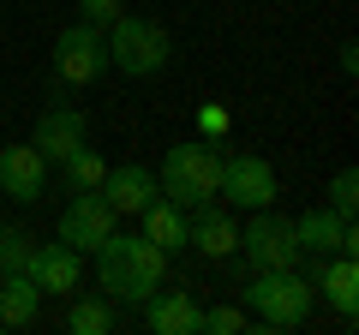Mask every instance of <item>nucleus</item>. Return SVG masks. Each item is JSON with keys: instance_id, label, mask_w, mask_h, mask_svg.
Returning a JSON list of instances; mask_svg holds the SVG:
<instances>
[{"instance_id": "1", "label": "nucleus", "mask_w": 359, "mask_h": 335, "mask_svg": "<svg viewBox=\"0 0 359 335\" xmlns=\"http://www.w3.org/2000/svg\"><path fill=\"white\" fill-rule=\"evenodd\" d=\"M90 258H96V287H102L108 299H132V306H144V299L168 282V252L150 245L138 228H114Z\"/></svg>"}, {"instance_id": "2", "label": "nucleus", "mask_w": 359, "mask_h": 335, "mask_svg": "<svg viewBox=\"0 0 359 335\" xmlns=\"http://www.w3.org/2000/svg\"><path fill=\"white\" fill-rule=\"evenodd\" d=\"M156 186H162V198H168V204H180V210L216 204V192H222V138L168 144L162 168H156Z\"/></svg>"}, {"instance_id": "3", "label": "nucleus", "mask_w": 359, "mask_h": 335, "mask_svg": "<svg viewBox=\"0 0 359 335\" xmlns=\"http://www.w3.org/2000/svg\"><path fill=\"white\" fill-rule=\"evenodd\" d=\"M240 306L257 323H269V329H299L311 317V306H318V287L306 282L299 264H287V270H252L240 282Z\"/></svg>"}, {"instance_id": "4", "label": "nucleus", "mask_w": 359, "mask_h": 335, "mask_svg": "<svg viewBox=\"0 0 359 335\" xmlns=\"http://www.w3.org/2000/svg\"><path fill=\"white\" fill-rule=\"evenodd\" d=\"M168 60H174V36H168V25H162V18L120 13L114 25H108V72H126V78H156Z\"/></svg>"}, {"instance_id": "5", "label": "nucleus", "mask_w": 359, "mask_h": 335, "mask_svg": "<svg viewBox=\"0 0 359 335\" xmlns=\"http://www.w3.org/2000/svg\"><path fill=\"white\" fill-rule=\"evenodd\" d=\"M240 258L252 264V270H287V264H299L306 252H299L294 240V216H282V210H252V216L240 221Z\"/></svg>"}, {"instance_id": "6", "label": "nucleus", "mask_w": 359, "mask_h": 335, "mask_svg": "<svg viewBox=\"0 0 359 335\" xmlns=\"http://www.w3.org/2000/svg\"><path fill=\"white\" fill-rule=\"evenodd\" d=\"M102 72H108V30L66 25L60 36H54V78H60V84L84 90V84H96Z\"/></svg>"}, {"instance_id": "7", "label": "nucleus", "mask_w": 359, "mask_h": 335, "mask_svg": "<svg viewBox=\"0 0 359 335\" xmlns=\"http://www.w3.org/2000/svg\"><path fill=\"white\" fill-rule=\"evenodd\" d=\"M222 204L228 210H269L276 198H282V180H276V162H264V156H222Z\"/></svg>"}, {"instance_id": "8", "label": "nucleus", "mask_w": 359, "mask_h": 335, "mask_svg": "<svg viewBox=\"0 0 359 335\" xmlns=\"http://www.w3.org/2000/svg\"><path fill=\"white\" fill-rule=\"evenodd\" d=\"M114 228H120V216H114V204H108L102 192H72V204H66L60 221H54V240H66L72 252H84V258H90Z\"/></svg>"}, {"instance_id": "9", "label": "nucleus", "mask_w": 359, "mask_h": 335, "mask_svg": "<svg viewBox=\"0 0 359 335\" xmlns=\"http://www.w3.org/2000/svg\"><path fill=\"white\" fill-rule=\"evenodd\" d=\"M306 264V282L323 294V306H335L347 323H353V311H359V264H353V252H330V258H299Z\"/></svg>"}, {"instance_id": "10", "label": "nucleus", "mask_w": 359, "mask_h": 335, "mask_svg": "<svg viewBox=\"0 0 359 335\" xmlns=\"http://www.w3.org/2000/svg\"><path fill=\"white\" fill-rule=\"evenodd\" d=\"M36 156L48 168H60L66 156L78 150V144H90V120H84V108H72V102H54V108H42L36 114Z\"/></svg>"}, {"instance_id": "11", "label": "nucleus", "mask_w": 359, "mask_h": 335, "mask_svg": "<svg viewBox=\"0 0 359 335\" xmlns=\"http://www.w3.org/2000/svg\"><path fill=\"white\" fill-rule=\"evenodd\" d=\"M186 245L192 252H204V258H233L240 252V216H233L228 204H198V210H186Z\"/></svg>"}, {"instance_id": "12", "label": "nucleus", "mask_w": 359, "mask_h": 335, "mask_svg": "<svg viewBox=\"0 0 359 335\" xmlns=\"http://www.w3.org/2000/svg\"><path fill=\"white\" fill-rule=\"evenodd\" d=\"M25 275L42 287V294L66 299V294L84 287V252H72L66 240H42L36 252H30V270H25Z\"/></svg>"}, {"instance_id": "13", "label": "nucleus", "mask_w": 359, "mask_h": 335, "mask_svg": "<svg viewBox=\"0 0 359 335\" xmlns=\"http://www.w3.org/2000/svg\"><path fill=\"white\" fill-rule=\"evenodd\" d=\"M0 192L13 198V204H42L48 162L36 156V144H0Z\"/></svg>"}, {"instance_id": "14", "label": "nucleus", "mask_w": 359, "mask_h": 335, "mask_svg": "<svg viewBox=\"0 0 359 335\" xmlns=\"http://www.w3.org/2000/svg\"><path fill=\"white\" fill-rule=\"evenodd\" d=\"M294 240L299 252H311V258H330V252H359V233L347 216H335L330 204L306 210V216H294Z\"/></svg>"}, {"instance_id": "15", "label": "nucleus", "mask_w": 359, "mask_h": 335, "mask_svg": "<svg viewBox=\"0 0 359 335\" xmlns=\"http://www.w3.org/2000/svg\"><path fill=\"white\" fill-rule=\"evenodd\" d=\"M144 323H150V335H198V323H204V306H198L186 287H156L150 299H144Z\"/></svg>"}, {"instance_id": "16", "label": "nucleus", "mask_w": 359, "mask_h": 335, "mask_svg": "<svg viewBox=\"0 0 359 335\" xmlns=\"http://www.w3.org/2000/svg\"><path fill=\"white\" fill-rule=\"evenodd\" d=\"M96 192H102L108 204H114V216H138V210H150L156 198H162V186H156V174H150V168L126 162V168H108Z\"/></svg>"}, {"instance_id": "17", "label": "nucleus", "mask_w": 359, "mask_h": 335, "mask_svg": "<svg viewBox=\"0 0 359 335\" xmlns=\"http://www.w3.org/2000/svg\"><path fill=\"white\" fill-rule=\"evenodd\" d=\"M138 233H144L150 245H162L168 258H174V252H186V210L168 204V198H156L150 210H138Z\"/></svg>"}, {"instance_id": "18", "label": "nucleus", "mask_w": 359, "mask_h": 335, "mask_svg": "<svg viewBox=\"0 0 359 335\" xmlns=\"http://www.w3.org/2000/svg\"><path fill=\"white\" fill-rule=\"evenodd\" d=\"M36 311H42V287L30 282L25 270H18V275H0V323H6V329H30Z\"/></svg>"}, {"instance_id": "19", "label": "nucleus", "mask_w": 359, "mask_h": 335, "mask_svg": "<svg viewBox=\"0 0 359 335\" xmlns=\"http://www.w3.org/2000/svg\"><path fill=\"white\" fill-rule=\"evenodd\" d=\"M66 329L72 335H108L114 329V299L108 294H66Z\"/></svg>"}, {"instance_id": "20", "label": "nucleus", "mask_w": 359, "mask_h": 335, "mask_svg": "<svg viewBox=\"0 0 359 335\" xmlns=\"http://www.w3.org/2000/svg\"><path fill=\"white\" fill-rule=\"evenodd\" d=\"M102 174H108V162H102L96 150H90V144H78V150L60 162V180H66V192H96V186H102Z\"/></svg>"}, {"instance_id": "21", "label": "nucleus", "mask_w": 359, "mask_h": 335, "mask_svg": "<svg viewBox=\"0 0 359 335\" xmlns=\"http://www.w3.org/2000/svg\"><path fill=\"white\" fill-rule=\"evenodd\" d=\"M30 252H36V233L18 228V221H0V275L30 270Z\"/></svg>"}, {"instance_id": "22", "label": "nucleus", "mask_w": 359, "mask_h": 335, "mask_svg": "<svg viewBox=\"0 0 359 335\" xmlns=\"http://www.w3.org/2000/svg\"><path fill=\"white\" fill-rule=\"evenodd\" d=\"M198 335H245V306H204Z\"/></svg>"}, {"instance_id": "23", "label": "nucleus", "mask_w": 359, "mask_h": 335, "mask_svg": "<svg viewBox=\"0 0 359 335\" xmlns=\"http://www.w3.org/2000/svg\"><path fill=\"white\" fill-rule=\"evenodd\" d=\"M323 204H330L335 216L353 221V210H359V174H353V168H341V174L330 180V198H323Z\"/></svg>"}, {"instance_id": "24", "label": "nucleus", "mask_w": 359, "mask_h": 335, "mask_svg": "<svg viewBox=\"0 0 359 335\" xmlns=\"http://www.w3.org/2000/svg\"><path fill=\"white\" fill-rule=\"evenodd\" d=\"M120 13H126V0H78V25H96V30H108Z\"/></svg>"}, {"instance_id": "25", "label": "nucleus", "mask_w": 359, "mask_h": 335, "mask_svg": "<svg viewBox=\"0 0 359 335\" xmlns=\"http://www.w3.org/2000/svg\"><path fill=\"white\" fill-rule=\"evenodd\" d=\"M228 126H233V114L222 102H204L198 108V138H228Z\"/></svg>"}, {"instance_id": "26", "label": "nucleus", "mask_w": 359, "mask_h": 335, "mask_svg": "<svg viewBox=\"0 0 359 335\" xmlns=\"http://www.w3.org/2000/svg\"><path fill=\"white\" fill-rule=\"evenodd\" d=\"M335 66L353 78V72H359V42H341V48H335Z\"/></svg>"}]
</instances>
